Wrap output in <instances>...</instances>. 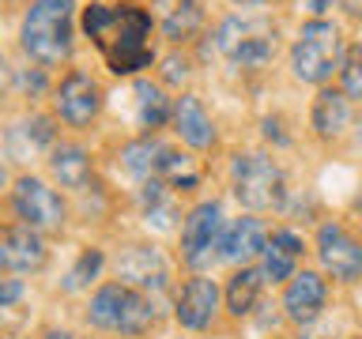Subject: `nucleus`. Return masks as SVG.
<instances>
[{
    "label": "nucleus",
    "mask_w": 362,
    "mask_h": 339,
    "mask_svg": "<svg viewBox=\"0 0 362 339\" xmlns=\"http://www.w3.org/2000/svg\"><path fill=\"white\" fill-rule=\"evenodd\" d=\"M79 23L113 76H140L155 64V19L147 8L95 0L83 8Z\"/></svg>",
    "instance_id": "f257e3e1"
},
{
    "label": "nucleus",
    "mask_w": 362,
    "mask_h": 339,
    "mask_svg": "<svg viewBox=\"0 0 362 339\" xmlns=\"http://www.w3.org/2000/svg\"><path fill=\"white\" fill-rule=\"evenodd\" d=\"M19 45L42 68L64 64L76 45V0H30L19 23Z\"/></svg>",
    "instance_id": "f03ea898"
},
{
    "label": "nucleus",
    "mask_w": 362,
    "mask_h": 339,
    "mask_svg": "<svg viewBox=\"0 0 362 339\" xmlns=\"http://www.w3.org/2000/svg\"><path fill=\"white\" fill-rule=\"evenodd\" d=\"M344 30L328 16H310L291 42V76L298 83L325 87L344 64Z\"/></svg>",
    "instance_id": "7ed1b4c3"
},
{
    "label": "nucleus",
    "mask_w": 362,
    "mask_h": 339,
    "mask_svg": "<svg viewBox=\"0 0 362 339\" xmlns=\"http://www.w3.org/2000/svg\"><path fill=\"white\" fill-rule=\"evenodd\" d=\"M155 321V298L124 282H102L87 302V324L110 335H147Z\"/></svg>",
    "instance_id": "20e7f679"
},
{
    "label": "nucleus",
    "mask_w": 362,
    "mask_h": 339,
    "mask_svg": "<svg viewBox=\"0 0 362 339\" xmlns=\"http://www.w3.org/2000/svg\"><path fill=\"white\" fill-rule=\"evenodd\" d=\"M211 45L234 68H264L276 56V23L260 11H234L211 34Z\"/></svg>",
    "instance_id": "39448f33"
},
{
    "label": "nucleus",
    "mask_w": 362,
    "mask_h": 339,
    "mask_svg": "<svg viewBox=\"0 0 362 339\" xmlns=\"http://www.w3.org/2000/svg\"><path fill=\"white\" fill-rule=\"evenodd\" d=\"M230 189L249 211H272L287 200V177L264 151H245L230 158Z\"/></svg>",
    "instance_id": "423d86ee"
},
{
    "label": "nucleus",
    "mask_w": 362,
    "mask_h": 339,
    "mask_svg": "<svg viewBox=\"0 0 362 339\" xmlns=\"http://www.w3.org/2000/svg\"><path fill=\"white\" fill-rule=\"evenodd\" d=\"M11 211H16V219L23 226H30V230H38V234H57V230H64V222H68L64 196L49 185V181L30 177V174L16 177V185H11Z\"/></svg>",
    "instance_id": "0eeeda50"
},
{
    "label": "nucleus",
    "mask_w": 362,
    "mask_h": 339,
    "mask_svg": "<svg viewBox=\"0 0 362 339\" xmlns=\"http://www.w3.org/2000/svg\"><path fill=\"white\" fill-rule=\"evenodd\" d=\"M223 230H226V222H223L219 200L197 203V208L181 219V260H185V268L204 275V268H211V260L219 256Z\"/></svg>",
    "instance_id": "6e6552de"
},
{
    "label": "nucleus",
    "mask_w": 362,
    "mask_h": 339,
    "mask_svg": "<svg viewBox=\"0 0 362 339\" xmlns=\"http://www.w3.org/2000/svg\"><path fill=\"white\" fill-rule=\"evenodd\" d=\"M102 106H106V95H102L98 79L87 76V72H68L61 83L53 87V113L68 124V129H87V124H95Z\"/></svg>",
    "instance_id": "1a4fd4ad"
},
{
    "label": "nucleus",
    "mask_w": 362,
    "mask_h": 339,
    "mask_svg": "<svg viewBox=\"0 0 362 339\" xmlns=\"http://www.w3.org/2000/svg\"><path fill=\"white\" fill-rule=\"evenodd\" d=\"M317 260L336 282H358L362 279V242L344 222H321L317 226Z\"/></svg>",
    "instance_id": "9d476101"
},
{
    "label": "nucleus",
    "mask_w": 362,
    "mask_h": 339,
    "mask_svg": "<svg viewBox=\"0 0 362 339\" xmlns=\"http://www.w3.org/2000/svg\"><path fill=\"white\" fill-rule=\"evenodd\" d=\"M219 302H223L219 282L211 275H192L181 282V290L174 298V316L189 332H204V328H211L215 313H219Z\"/></svg>",
    "instance_id": "9b49d317"
},
{
    "label": "nucleus",
    "mask_w": 362,
    "mask_h": 339,
    "mask_svg": "<svg viewBox=\"0 0 362 339\" xmlns=\"http://www.w3.org/2000/svg\"><path fill=\"white\" fill-rule=\"evenodd\" d=\"M117 282H124V287H136L144 294H155L170 287V268L158 249L151 245H129L124 253L117 256Z\"/></svg>",
    "instance_id": "f8f14e48"
},
{
    "label": "nucleus",
    "mask_w": 362,
    "mask_h": 339,
    "mask_svg": "<svg viewBox=\"0 0 362 339\" xmlns=\"http://www.w3.org/2000/svg\"><path fill=\"white\" fill-rule=\"evenodd\" d=\"M328 305V282L321 271H294L283 290V313L287 321H294L298 328H310L313 321H321Z\"/></svg>",
    "instance_id": "ddd939ff"
},
{
    "label": "nucleus",
    "mask_w": 362,
    "mask_h": 339,
    "mask_svg": "<svg viewBox=\"0 0 362 339\" xmlns=\"http://www.w3.org/2000/svg\"><path fill=\"white\" fill-rule=\"evenodd\" d=\"M151 19L155 30L166 42H192L204 30V0H151Z\"/></svg>",
    "instance_id": "4468645a"
},
{
    "label": "nucleus",
    "mask_w": 362,
    "mask_h": 339,
    "mask_svg": "<svg viewBox=\"0 0 362 339\" xmlns=\"http://www.w3.org/2000/svg\"><path fill=\"white\" fill-rule=\"evenodd\" d=\"M264 245H268L264 222H260L257 215H242V219H234L223 230V237H219V260H226V264H234V268H245V264H253V260H260Z\"/></svg>",
    "instance_id": "2eb2a0df"
},
{
    "label": "nucleus",
    "mask_w": 362,
    "mask_h": 339,
    "mask_svg": "<svg viewBox=\"0 0 362 339\" xmlns=\"http://www.w3.org/2000/svg\"><path fill=\"white\" fill-rule=\"evenodd\" d=\"M170 124H174V132L181 136V143L192 147V151H208V147H215V140H219L211 113L204 109V102H200L197 95H189V90H185L181 98H174Z\"/></svg>",
    "instance_id": "dca6fc26"
},
{
    "label": "nucleus",
    "mask_w": 362,
    "mask_h": 339,
    "mask_svg": "<svg viewBox=\"0 0 362 339\" xmlns=\"http://www.w3.org/2000/svg\"><path fill=\"white\" fill-rule=\"evenodd\" d=\"M0 253H4V264L11 271H19V275H27V271H42L45 260H49V249H45L42 234L30 230V226H8L4 234H0Z\"/></svg>",
    "instance_id": "f3484780"
},
{
    "label": "nucleus",
    "mask_w": 362,
    "mask_h": 339,
    "mask_svg": "<svg viewBox=\"0 0 362 339\" xmlns=\"http://www.w3.org/2000/svg\"><path fill=\"white\" fill-rule=\"evenodd\" d=\"M351 121H355V106H351V98L344 90H336V87L317 90V98L310 106V124L321 140H339L351 129Z\"/></svg>",
    "instance_id": "a211bd4d"
},
{
    "label": "nucleus",
    "mask_w": 362,
    "mask_h": 339,
    "mask_svg": "<svg viewBox=\"0 0 362 339\" xmlns=\"http://www.w3.org/2000/svg\"><path fill=\"white\" fill-rule=\"evenodd\" d=\"M302 253H305L302 234L287 230V226L276 234H268V245H264V253H260V271H264V279L268 282H287L294 271H298Z\"/></svg>",
    "instance_id": "6ab92c4d"
},
{
    "label": "nucleus",
    "mask_w": 362,
    "mask_h": 339,
    "mask_svg": "<svg viewBox=\"0 0 362 339\" xmlns=\"http://www.w3.org/2000/svg\"><path fill=\"white\" fill-rule=\"evenodd\" d=\"M129 98H132V121H136V129H144V136L163 129L170 121V113H174V102L166 98L163 83H151V79H132Z\"/></svg>",
    "instance_id": "aec40b11"
},
{
    "label": "nucleus",
    "mask_w": 362,
    "mask_h": 339,
    "mask_svg": "<svg viewBox=\"0 0 362 339\" xmlns=\"http://www.w3.org/2000/svg\"><path fill=\"white\" fill-rule=\"evenodd\" d=\"M57 147V129H53V117H23L8 129V155L11 158H38L45 151Z\"/></svg>",
    "instance_id": "412c9836"
},
{
    "label": "nucleus",
    "mask_w": 362,
    "mask_h": 339,
    "mask_svg": "<svg viewBox=\"0 0 362 339\" xmlns=\"http://www.w3.org/2000/svg\"><path fill=\"white\" fill-rule=\"evenodd\" d=\"M49 170L53 181L68 192H83L90 185V174H95V162H90V151H83L79 143H57L49 151Z\"/></svg>",
    "instance_id": "4be33fe9"
},
{
    "label": "nucleus",
    "mask_w": 362,
    "mask_h": 339,
    "mask_svg": "<svg viewBox=\"0 0 362 339\" xmlns=\"http://www.w3.org/2000/svg\"><path fill=\"white\" fill-rule=\"evenodd\" d=\"M264 271L253 268V264H245V268H238L230 279H226V290H223V302H226V309H230V316H249L257 309V302H260V294H264Z\"/></svg>",
    "instance_id": "5701e85b"
},
{
    "label": "nucleus",
    "mask_w": 362,
    "mask_h": 339,
    "mask_svg": "<svg viewBox=\"0 0 362 339\" xmlns=\"http://www.w3.org/2000/svg\"><path fill=\"white\" fill-rule=\"evenodd\" d=\"M155 177L170 185L174 192H189L200 185L204 170H200V158L189 155V151H177V147H163V155H158V170Z\"/></svg>",
    "instance_id": "b1692460"
},
{
    "label": "nucleus",
    "mask_w": 362,
    "mask_h": 339,
    "mask_svg": "<svg viewBox=\"0 0 362 339\" xmlns=\"http://www.w3.org/2000/svg\"><path fill=\"white\" fill-rule=\"evenodd\" d=\"M140 211H144L147 226H155V230H174V219H177L174 189L163 185L158 177L144 181V185H140Z\"/></svg>",
    "instance_id": "393cba45"
},
{
    "label": "nucleus",
    "mask_w": 362,
    "mask_h": 339,
    "mask_svg": "<svg viewBox=\"0 0 362 339\" xmlns=\"http://www.w3.org/2000/svg\"><path fill=\"white\" fill-rule=\"evenodd\" d=\"M163 147H166V143L151 140V136H140V140H129V143L121 147V166L129 170L132 177H140V181H151V177H155V170H158V155H163Z\"/></svg>",
    "instance_id": "a878e982"
},
{
    "label": "nucleus",
    "mask_w": 362,
    "mask_h": 339,
    "mask_svg": "<svg viewBox=\"0 0 362 339\" xmlns=\"http://www.w3.org/2000/svg\"><path fill=\"white\" fill-rule=\"evenodd\" d=\"M102 264H106V256H102V249H83V253L76 256L72 271L64 275V290H68V294H76V290H87L90 282L98 279Z\"/></svg>",
    "instance_id": "bb28decb"
},
{
    "label": "nucleus",
    "mask_w": 362,
    "mask_h": 339,
    "mask_svg": "<svg viewBox=\"0 0 362 339\" xmlns=\"http://www.w3.org/2000/svg\"><path fill=\"white\" fill-rule=\"evenodd\" d=\"M339 90L351 102H362V42L344 49V64H339Z\"/></svg>",
    "instance_id": "cd10ccee"
},
{
    "label": "nucleus",
    "mask_w": 362,
    "mask_h": 339,
    "mask_svg": "<svg viewBox=\"0 0 362 339\" xmlns=\"http://www.w3.org/2000/svg\"><path fill=\"white\" fill-rule=\"evenodd\" d=\"M23 298V279H0V309L16 305Z\"/></svg>",
    "instance_id": "c85d7f7f"
},
{
    "label": "nucleus",
    "mask_w": 362,
    "mask_h": 339,
    "mask_svg": "<svg viewBox=\"0 0 362 339\" xmlns=\"http://www.w3.org/2000/svg\"><path fill=\"white\" fill-rule=\"evenodd\" d=\"M166 79H170V83L189 79V61H185V56H166Z\"/></svg>",
    "instance_id": "c756f323"
},
{
    "label": "nucleus",
    "mask_w": 362,
    "mask_h": 339,
    "mask_svg": "<svg viewBox=\"0 0 362 339\" xmlns=\"http://www.w3.org/2000/svg\"><path fill=\"white\" fill-rule=\"evenodd\" d=\"M339 4L347 8V16H355V19H362V0H339Z\"/></svg>",
    "instance_id": "7c9ffc66"
},
{
    "label": "nucleus",
    "mask_w": 362,
    "mask_h": 339,
    "mask_svg": "<svg viewBox=\"0 0 362 339\" xmlns=\"http://www.w3.org/2000/svg\"><path fill=\"white\" fill-rule=\"evenodd\" d=\"M8 79H11V68H8V61H4V56H0V95H4Z\"/></svg>",
    "instance_id": "2f4dec72"
},
{
    "label": "nucleus",
    "mask_w": 362,
    "mask_h": 339,
    "mask_svg": "<svg viewBox=\"0 0 362 339\" xmlns=\"http://www.w3.org/2000/svg\"><path fill=\"white\" fill-rule=\"evenodd\" d=\"M42 339H76L72 332H61V328H53V332H45Z\"/></svg>",
    "instance_id": "473e14b6"
},
{
    "label": "nucleus",
    "mask_w": 362,
    "mask_h": 339,
    "mask_svg": "<svg viewBox=\"0 0 362 339\" xmlns=\"http://www.w3.org/2000/svg\"><path fill=\"white\" fill-rule=\"evenodd\" d=\"M298 339H332V335H298Z\"/></svg>",
    "instance_id": "72a5a7b5"
},
{
    "label": "nucleus",
    "mask_w": 362,
    "mask_h": 339,
    "mask_svg": "<svg viewBox=\"0 0 362 339\" xmlns=\"http://www.w3.org/2000/svg\"><path fill=\"white\" fill-rule=\"evenodd\" d=\"M4 268H8V264H4V253H0V275H4Z\"/></svg>",
    "instance_id": "f704fd0d"
},
{
    "label": "nucleus",
    "mask_w": 362,
    "mask_h": 339,
    "mask_svg": "<svg viewBox=\"0 0 362 339\" xmlns=\"http://www.w3.org/2000/svg\"><path fill=\"white\" fill-rule=\"evenodd\" d=\"M0 185H4V162H0Z\"/></svg>",
    "instance_id": "c9c22d12"
},
{
    "label": "nucleus",
    "mask_w": 362,
    "mask_h": 339,
    "mask_svg": "<svg viewBox=\"0 0 362 339\" xmlns=\"http://www.w3.org/2000/svg\"><path fill=\"white\" fill-rule=\"evenodd\" d=\"M358 211H362V192H358Z\"/></svg>",
    "instance_id": "e433bc0d"
}]
</instances>
